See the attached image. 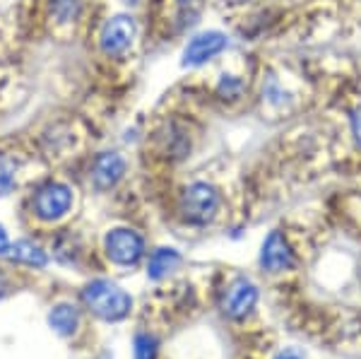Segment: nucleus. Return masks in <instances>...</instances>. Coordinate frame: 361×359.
<instances>
[{
	"mask_svg": "<svg viewBox=\"0 0 361 359\" xmlns=\"http://www.w3.org/2000/svg\"><path fill=\"white\" fill-rule=\"evenodd\" d=\"M87 309L104 321H123L133 309V299L126 289L111 280H94L82 289Z\"/></svg>",
	"mask_w": 361,
	"mask_h": 359,
	"instance_id": "f257e3e1",
	"label": "nucleus"
},
{
	"mask_svg": "<svg viewBox=\"0 0 361 359\" xmlns=\"http://www.w3.org/2000/svg\"><path fill=\"white\" fill-rule=\"evenodd\" d=\"M219 210V193L209 183H193L180 195V215L190 224L212 222Z\"/></svg>",
	"mask_w": 361,
	"mask_h": 359,
	"instance_id": "f03ea898",
	"label": "nucleus"
},
{
	"mask_svg": "<svg viewBox=\"0 0 361 359\" xmlns=\"http://www.w3.org/2000/svg\"><path fill=\"white\" fill-rule=\"evenodd\" d=\"M106 256L114 260L116 265H135L140 258L145 256V241L135 229L118 227L106 234Z\"/></svg>",
	"mask_w": 361,
	"mask_h": 359,
	"instance_id": "7ed1b4c3",
	"label": "nucleus"
},
{
	"mask_svg": "<svg viewBox=\"0 0 361 359\" xmlns=\"http://www.w3.org/2000/svg\"><path fill=\"white\" fill-rule=\"evenodd\" d=\"M73 205V190H70L66 183H46L37 190L34 195V212H37L39 219L44 222H56L61 219Z\"/></svg>",
	"mask_w": 361,
	"mask_h": 359,
	"instance_id": "20e7f679",
	"label": "nucleus"
},
{
	"mask_svg": "<svg viewBox=\"0 0 361 359\" xmlns=\"http://www.w3.org/2000/svg\"><path fill=\"white\" fill-rule=\"evenodd\" d=\"M133 39H135V20L128 15H116L104 25L99 46L109 58H121L130 51Z\"/></svg>",
	"mask_w": 361,
	"mask_h": 359,
	"instance_id": "39448f33",
	"label": "nucleus"
},
{
	"mask_svg": "<svg viewBox=\"0 0 361 359\" xmlns=\"http://www.w3.org/2000/svg\"><path fill=\"white\" fill-rule=\"evenodd\" d=\"M255 304H258V287L250 280H246V277H236V280L224 289L222 309H224V314L229 318H234V321L246 318L250 311L255 309Z\"/></svg>",
	"mask_w": 361,
	"mask_h": 359,
	"instance_id": "423d86ee",
	"label": "nucleus"
},
{
	"mask_svg": "<svg viewBox=\"0 0 361 359\" xmlns=\"http://www.w3.org/2000/svg\"><path fill=\"white\" fill-rule=\"evenodd\" d=\"M226 49V37L222 32H202L188 42L183 51V66H202L212 61L217 54Z\"/></svg>",
	"mask_w": 361,
	"mask_h": 359,
	"instance_id": "0eeeda50",
	"label": "nucleus"
},
{
	"mask_svg": "<svg viewBox=\"0 0 361 359\" xmlns=\"http://www.w3.org/2000/svg\"><path fill=\"white\" fill-rule=\"evenodd\" d=\"M260 265L270 273H284L294 265V251L279 231H272L260 251Z\"/></svg>",
	"mask_w": 361,
	"mask_h": 359,
	"instance_id": "6e6552de",
	"label": "nucleus"
},
{
	"mask_svg": "<svg viewBox=\"0 0 361 359\" xmlns=\"http://www.w3.org/2000/svg\"><path fill=\"white\" fill-rule=\"evenodd\" d=\"M126 174V159L118 152H104L99 154L94 166H92V181L99 190L114 188Z\"/></svg>",
	"mask_w": 361,
	"mask_h": 359,
	"instance_id": "1a4fd4ad",
	"label": "nucleus"
},
{
	"mask_svg": "<svg viewBox=\"0 0 361 359\" xmlns=\"http://www.w3.org/2000/svg\"><path fill=\"white\" fill-rule=\"evenodd\" d=\"M8 258L15 260V263H22V265H32V268H44V265L49 263L44 248L39 244H34V241H27V239L10 244Z\"/></svg>",
	"mask_w": 361,
	"mask_h": 359,
	"instance_id": "9d476101",
	"label": "nucleus"
},
{
	"mask_svg": "<svg viewBox=\"0 0 361 359\" xmlns=\"http://www.w3.org/2000/svg\"><path fill=\"white\" fill-rule=\"evenodd\" d=\"M49 326L58 335H73L80 326V311L73 304H58L49 314Z\"/></svg>",
	"mask_w": 361,
	"mask_h": 359,
	"instance_id": "9b49d317",
	"label": "nucleus"
},
{
	"mask_svg": "<svg viewBox=\"0 0 361 359\" xmlns=\"http://www.w3.org/2000/svg\"><path fill=\"white\" fill-rule=\"evenodd\" d=\"M178 263H180V256L176 248H157L152 256H149L147 275L152 277V280H161V277H166L169 273H173V270L178 268Z\"/></svg>",
	"mask_w": 361,
	"mask_h": 359,
	"instance_id": "f8f14e48",
	"label": "nucleus"
},
{
	"mask_svg": "<svg viewBox=\"0 0 361 359\" xmlns=\"http://www.w3.org/2000/svg\"><path fill=\"white\" fill-rule=\"evenodd\" d=\"M51 10L58 20H75L80 15V0H51Z\"/></svg>",
	"mask_w": 361,
	"mask_h": 359,
	"instance_id": "ddd939ff",
	"label": "nucleus"
},
{
	"mask_svg": "<svg viewBox=\"0 0 361 359\" xmlns=\"http://www.w3.org/2000/svg\"><path fill=\"white\" fill-rule=\"evenodd\" d=\"M157 357V340L147 333H140L135 338V359H154Z\"/></svg>",
	"mask_w": 361,
	"mask_h": 359,
	"instance_id": "4468645a",
	"label": "nucleus"
},
{
	"mask_svg": "<svg viewBox=\"0 0 361 359\" xmlns=\"http://www.w3.org/2000/svg\"><path fill=\"white\" fill-rule=\"evenodd\" d=\"M15 183V164L8 157H0V193H8Z\"/></svg>",
	"mask_w": 361,
	"mask_h": 359,
	"instance_id": "2eb2a0df",
	"label": "nucleus"
},
{
	"mask_svg": "<svg viewBox=\"0 0 361 359\" xmlns=\"http://www.w3.org/2000/svg\"><path fill=\"white\" fill-rule=\"evenodd\" d=\"M238 90H241V83L231 78V75H224L222 83H219V92H222V95H229V97H236Z\"/></svg>",
	"mask_w": 361,
	"mask_h": 359,
	"instance_id": "dca6fc26",
	"label": "nucleus"
},
{
	"mask_svg": "<svg viewBox=\"0 0 361 359\" xmlns=\"http://www.w3.org/2000/svg\"><path fill=\"white\" fill-rule=\"evenodd\" d=\"M352 135H354V140H357V145L361 147V107H357L352 111Z\"/></svg>",
	"mask_w": 361,
	"mask_h": 359,
	"instance_id": "f3484780",
	"label": "nucleus"
},
{
	"mask_svg": "<svg viewBox=\"0 0 361 359\" xmlns=\"http://www.w3.org/2000/svg\"><path fill=\"white\" fill-rule=\"evenodd\" d=\"M8 251H10V239L5 234L3 224H0V256H8Z\"/></svg>",
	"mask_w": 361,
	"mask_h": 359,
	"instance_id": "a211bd4d",
	"label": "nucleus"
},
{
	"mask_svg": "<svg viewBox=\"0 0 361 359\" xmlns=\"http://www.w3.org/2000/svg\"><path fill=\"white\" fill-rule=\"evenodd\" d=\"M275 359H301V355L294 350H287V352H282V355H277Z\"/></svg>",
	"mask_w": 361,
	"mask_h": 359,
	"instance_id": "6ab92c4d",
	"label": "nucleus"
},
{
	"mask_svg": "<svg viewBox=\"0 0 361 359\" xmlns=\"http://www.w3.org/2000/svg\"><path fill=\"white\" fill-rule=\"evenodd\" d=\"M180 3H190V0H180Z\"/></svg>",
	"mask_w": 361,
	"mask_h": 359,
	"instance_id": "aec40b11",
	"label": "nucleus"
}]
</instances>
